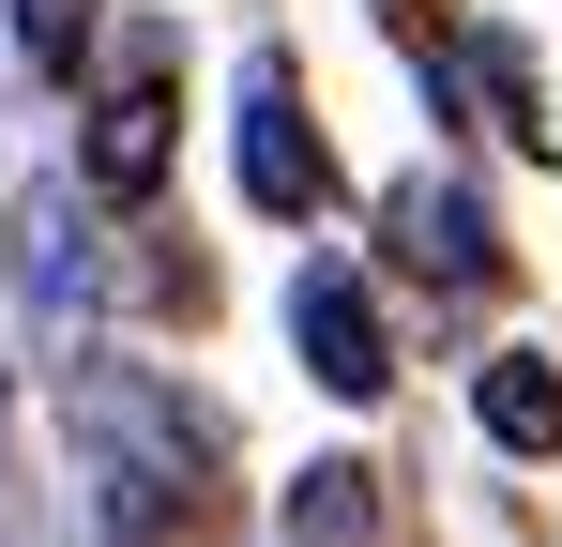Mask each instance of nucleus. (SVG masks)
I'll use <instances>...</instances> for the list:
<instances>
[{"label": "nucleus", "instance_id": "2", "mask_svg": "<svg viewBox=\"0 0 562 547\" xmlns=\"http://www.w3.org/2000/svg\"><path fill=\"white\" fill-rule=\"evenodd\" d=\"M228 153H244V198H259V213H319V137H304V107H289V62H244Z\"/></svg>", "mask_w": 562, "mask_h": 547}, {"label": "nucleus", "instance_id": "1", "mask_svg": "<svg viewBox=\"0 0 562 547\" xmlns=\"http://www.w3.org/2000/svg\"><path fill=\"white\" fill-rule=\"evenodd\" d=\"M289 335H304V380H319V395H380V380H395V335H380L366 274H335V259L289 289Z\"/></svg>", "mask_w": 562, "mask_h": 547}, {"label": "nucleus", "instance_id": "7", "mask_svg": "<svg viewBox=\"0 0 562 547\" xmlns=\"http://www.w3.org/2000/svg\"><path fill=\"white\" fill-rule=\"evenodd\" d=\"M15 46H31L46 77H77V62H92V0H15Z\"/></svg>", "mask_w": 562, "mask_h": 547}, {"label": "nucleus", "instance_id": "4", "mask_svg": "<svg viewBox=\"0 0 562 547\" xmlns=\"http://www.w3.org/2000/svg\"><path fill=\"white\" fill-rule=\"evenodd\" d=\"M471 411H486V442H517V456H562V365H548V350H502L486 380H471Z\"/></svg>", "mask_w": 562, "mask_h": 547}, {"label": "nucleus", "instance_id": "3", "mask_svg": "<svg viewBox=\"0 0 562 547\" xmlns=\"http://www.w3.org/2000/svg\"><path fill=\"white\" fill-rule=\"evenodd\" d=\"M395 244H411L426 274H486V259H502V228H486L471 182H411V198H395Z\"/></svg>", "mask_w": 562, "mask_h": 547}, {"label": "nucleus", "instance_id": "5", "mask_svg": "<svg viewBox=\"0 0 562 547\" xmlns=\"http://www.w3.org/2000/svg\"><path fill=\"white\" fill-rule=\"evenodd\" d=\"M153 168H168V107H153V77H137V91H106V107H92V182L137 198Z\"/></svg>", "mask_w": 562, "mask_h": 547}, {"label": "nucleus", "instance_id": "6", "mask_svg": "<svg viewBox=\"0 0 562 547\" xmlns=\"http://www.w3.org/2000/svg\"><path fill=\"white\" fill-rule=\"evenodd\" d=\"M289 533H304V547H350V533H366V471H304V487H289Z\"/></svg>", "mask_w": 562, "mask_h": 547}]
</instances>
